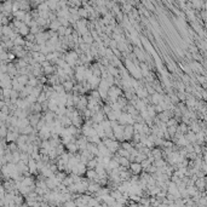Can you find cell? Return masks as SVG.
I'll use <instances>...</instances> for the list:
<instances>
[{
	"label": "cell",
	"mask_w": 207,
	"mask_h": 207,
	"mask_svg": "<svg viewBox=\"0 0 207 207\" xmlns=\"http://www.w3.org/2000/svg\"><path fill=\"white\" fill-rule=\"evenodd\" d=\"M113 135H114V139L122 142L124 141V125L118 124L115 127H113Z\"/></svg>",
	"instance_id": "obj_1"
},
{
	"label": "cell",
	"mask_w": 207,
	"mask_h": 207,
	"mask_svg": "<svg viewBox=\"0 0 207 207\" xmlns=\"http://www.w3.org/2000/svg\"><path fill=\"white\" fill-rule=\"evenodd\" d=\"M128 167H130V172H131L132 175H138V176H139V173L143 171V170H142V166H141V164H139V162H136V161L130 162Z\"/></svg>",
	"instance_id": "obj_2"
},
{
	"label": "cell",
	"mask_w": 207,
	"mask_h": 207,
	"mask_svg": "<svg viewBox=\"0 0 207 207\" xmlns=\"http://www.w3.org/2000/svg\"><path fill=\"white\" fill-rule=\"evenodd\" d=\"M194 185H195V187H196L200 191L205 190V188H206V178H205V177H199V178H196Z\"/></svg>",
	"instance_id": "obj_3"
},
{
	"label": "cell",
	"mask_w": 207,
	"mask_h": 207,
	"mask_svg": "<svg viewBox=\"0 0 207 207\" xmlns=\"http://www.w3.org/2000/svg\"><path fill=\"white\" fill-rule=\"evenodd\" d=\"M74 82L72 79H68V80H64L62 82V85H63V88L66 92H72L73 91V86H74Z\"/></svg>",
	"instance_id": "obj_4"
},
{
	"label": "cell",
	"mask_w": 207,
	"mask_h": 207,
	"mask_svg": "<svg viewBox=\"0 0 207 207\" xmlns=\"http://www.w3.org/2000/svg\"><path fill=\"white\" fill-rule=\"evenodd\" d=\"M66 149L69 154H75V153H78V146H77V143L73 142V143H68L67 146H66Z\"/></svg>",
	"instance_id": "obj_5"
},
{
	"label": "cell",
	"mask_w": 207,
	"mask_h": 207,
	"mask_svg": "<svg viewBox=\"0 0 207 207\" xmlns=\"http://www.w3.org/2000/svg\"><path fill=\"white\" fill-rule=\"evenodd\" d=\"M151 156H153L155 160L162 157V149H161V147H156V148L151 149Z\"/></svg>",
	"instance_id": "obj_6"
},
{
	"label": "cell",
	"mask_w": 207,
	"mask_h": 207,
	"mask_svg": "<svg viewBox=\"0 0 207 207\" xmlns=\"http://www.w3.org/2000/svg\"><path fill=\"white\" fill-rule=\"evenodd\" d=\"M81 38H82V41L86 43V44L91 45L92 43H95V40H93V38H92V35H91V33L90 32H87L86 34H84V35H81Z\"/></svg>",
	"instance_id": "obj_7"
},
{
	"label": "cell",
	"mask_w": 207,
	"mask_h": 207,
	"mask_svg": "<svg viewBox=\"0 0 207 207\" xmlns=\"http://www.w3.org/2000/svg\"><path fill=\"white\" fill-rule=\"evenodd\" d=\"M185 189H187V193L189 194L190 197L194 196L196 193H199V189L195 187V185H187V188H185Z\"/></svg>",
	"instance_id": "obj_8"
},
{
	"label": "cell",
	"mask_w": 207,
	"mask_h": 207,
	"mask_svg": "<svg viewBox=\"0 0 207 207\" xmlns=\"http://www.w3.org/2000/svg\"><path fill=\"white\" fill-rule=\"evenodd\" d=\"M61 27V23H59V21L56 18V19H53L52 21V23L50 24V28H51V30H55V32H57V29Z\"/></svg>",
	"instance_id": "obj_9"
},
{
	"label": "cell",
	"mask_w": 207,
	"mask_h": 207,
	"mask_svg": "<svg viewBox=\"0 0 207 207\" xmlns=\"http://www.w3.org/2000/svg\"><path fill=\"white\" fill-rule=\"evenodd\" d=\"M52 88H53V91H56V92H58V93H61V92H66V91H64V88H63V85H62V84H56V85H53Z\"/></svg>",
	"instance_id": "obj_10"
},
{
	"label": "cell",
	"mask_w": 207,
	"mask_h": 207,
	"mask_svg": "<svg viewBox=\"0 0 207 207\" xmlns=\"http://www.w3.org/2000/svg\"><path fill=\"white\" fill-rule=\"evenodd\" d=\"M19 33L22 34V35H27V34L29 33V28H28V27H27L26 24L21 26V27H19Z\"/></svg>",
	"instance_id": "obj_11"
},
{
	"label": "cell",
	"mask_w": 207,
	"mask_h": 207,
	"mask_svg": "<svg viewBox=\"0 0 207 207\" xmlns=\"http://www.w3.org/2000/svg\"><path fill=\"white\" fill-rule=\"evenodd\" d=\"M144 6H146V8H147L148 10H151V11L154 10V6L151 5V4H150V3L148 1V0H147V1H144Z\"/></svg>",
	"instance_id": "obj_12"
},
{
	"label": "cell",
	"mask_w": 207,
	"mask_h": 207,
	"mask_svg": "<svg viewBox=\"0 0 207 207\" xmlns=\"http://www.w3.org/2000/svg\"><path fill=\"white\" fill-rule=\"evenodd\" d=\"M201 16H202V18H204V19L206 18V12H205V11H202V12H201Z\"/></svg>",
	"instance_id": "obj_13"
}]
</instances>
